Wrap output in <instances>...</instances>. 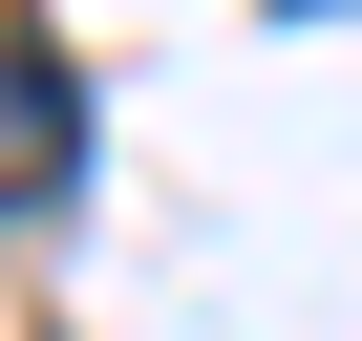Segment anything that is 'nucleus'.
Instances as JSON below:
<instances>
[{
	"instance_id": "nucleus-1",
	"label": "nucleus",
	"mask_w": 362,
	"mask_h": 341,
	"mask_svg": "<svg viewBox=\"0 0 362 341\" xmlns=\"http://www.w3.org/2000/svg\"><path fill=\"white\" fill-rule=\"evenodd\" d=\"M64 170H86V86H64V43L0 22V214H43Z\"/></svg>"
}]
</instances>
